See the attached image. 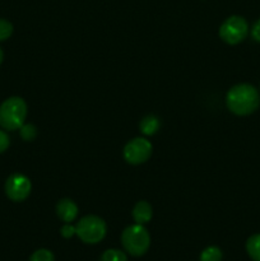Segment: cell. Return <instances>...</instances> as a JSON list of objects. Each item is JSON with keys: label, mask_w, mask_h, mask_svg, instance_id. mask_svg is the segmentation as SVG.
I'll return each instance as SVG.
<instances>
[{"label": "cell", "mask_w": 260, "mask_h": 261, "mask_svg": "<svg viewBox=\"0 0 260 261\" xmlns=\"http://www.w3.org/2000/svg\"><path fill=\"white\" fill-rule=\"evenodd\" d=\"M19 134L23 140L31 142V140H33L37 137V129H36L35 125L32 124H23L22 126L19 127Z\"/></svg>", "instance_id": "cell-14"}, {"label": "cell", "mask_w": 260, "mask_h": 261, "mask_svg": "<svg viewBox=\"0 0 260 261\" xmlns=\"http://www.w3.org/2000/svg\"><path fill=\"white\" fill-rule=\"evenodd\" d=\"M30 261H55V256L50 250L40 249L31 255Z\"/></svg>", "instance_id": "cell-15"}, {"label": "cell", "mask_w": 260, "mask_h": 261, "mask_svg": "<svg viewBox=\"0 0 260 261\" xmlns=\"http://www.w3.org/2000/svg\"><path fill=\"white\" fill-rule=\"evenodd\" d=\"M13 24L7 19L0 18V41H5L13 35Z\"/></svg>", "instance_id": "cell-16"}, {"label": "cell", "mask_w": 260, "mask_h": 261, "mask_svg": "<svg viewBox=\"0 0 260 261\" xmlns=\"http://www.w3.org/2000/svg\"><path fill=\"white\" fill-rule=\"evenodd\" d=\"M121 244L125 251L132 256H143L150 246V234L143 224L135 223L122 231Z\"/></svg>", "instance_id": "cell-3"}, {"label": "cell", "mask_w": 260, "mask_h": 261, "mask_svg": "<svg viewBox=\"0 0 260 261\" xmlns=\"http://www.w3.org/2000/svg\"><path fill=\"white\" fill-rule=\"evenodd\" d=\"M3 59H4V53H3V50L0 48V65H2L3 63Z\"/></svg>", "instance_id": "cell-20"}, {"label": "cell", "mask_w": 260, "mask_h": 261, "mask_svg": "<svg viewBox=\"0 0 260 261\" xmlns=\"http://www.w3.org/2000/svg\"><path fill=\"white\" fill-rule=\"evenodd\" d=\"M161 126V121L157 116L154 115H148V116L143 117V120L139 124L140 132L144 135H154L158 132Z\"/></svg>", "instance_id": "cell-10"}, {"label": "cell", "mask_w": 260, "mask_h": 261, "mask_svg": "<svg viewBox=\"0 0 260 261\" xmlns=\"http://www.w3.org/2000/svg\"><path fill=\"white\" fill-rule=\"evenodd\" d=\"M251 37L254 38L256 42H260V19H257L256 22L254 23V25H252Z\"/></svg>", "instance_id": "cell-19"}, {"label": "cell", "mask_w": 260, "mask_h": 261, "mask_svg": "<svg viewBox=\"0 0 260 261\" xmlns=\"http://www.w3.org/2000/svg\"><path fill=\"white\" fill-rule=\"evenodd\" d=\"M107 232L106 222L97 216H86L76 223L75 234L84 244L94 245L105 239Z\"/></svg>", "instance_id": "cell-4"}, {"label": "cell", "mask_w": 260, "mask_h": 261, "mask_svg": "<svg viewBox=\"0 0 260 261\" xmlns=\"http://www.w3.org/2000/svg\"><path fill=\"white\" fill-rule=\"evenodd\" d=\"M10 139L4 130H0V153H4L9 148Z\"/></svg>", "instance_id": "cell-18"}, {"label": "cell", "mask_w": 260, "mask_h": 261, "mask_svg": "<svg viewBox=\"0 0 260 261\" xmlns=\"http://www.w3.org/2000/svg\"><path fill=\"white\" fill-rule=\"evenodd\" d=\"M32 184L23 173H13L5 181V194L12 201L19 203L30 196Z\"/></svg>", "instance_id": "cell-7"}, {"label": "cell", "mask_w": 260, "mask_h": 261, "mask_svg": "<svg viewBox=\"0 0 260 261\" xmlns=\"http://www.w3.org/2000/svg\"><path fill=\"white\" fill-rule=\"evenodd\" d=\"M152 150L153 147L149 140L145 138H134L126 143L122 150V155L127 163L137 166L147 162L152 155Z\"/></svg>", "instance_id": "cell-6"}, {"label": "cell", "mask_w": 260, "mask_h": 261, "mask_svg": "<svg viewBox=\"0 0 260 261\" xmlns=\"http://www.w3.org/2000/svg\"><path fill=\"white\" fill-rule=\"evenodd\" d=\"M226 105L232 114L237 116H247L259 107L260 94L251 84H237L227 92Z\"/></svg>", "instance_id": "cell-1"}, {"label": "cell", "mask_w": 260, "mask_h": 261, "mask_svg": "<svg viewBox=\"0 0 260 261\" xmlns=\"http://www.w3.org/2000/svg\"><path fill=\"white\" fill-rule=\"evenodd\" d=\"M56 214L65 223H70L78 216V205L70 199H63L56 205Z\"/></svg>", "instance_id": "cell-8"}, {"label": "cell", "mask_w": 260, "mask_h": 261, "mask_svg": "<svg viewBox=\"0 0 260 261\" xmlns=\"http://www.w3.org/2000/svg\"><path fill=\"white\" fill-rule=\"evenodd\" d=\"M60 233L64 239H71L75 234V227L71 226L70 223H65L60 229Z\"/></svg>", "instance_id": "cell-17"}, {"label": "cell", "mask_w": 260, "mask_h": 261, "mask_svg": "<svg viewBox=\"0 0 260 261\" xmlns=\"http://www.w3.org/2000/svg\"><path fill=\"white\" fill-rule=\"evenodd\" d=\"M27 117V103L20 97H9L0 105V126L8 132L19 130Z\"/></svg>", "instance_id": "cell-2"}, {"label": "cell", "mask_w": 260, "mask_h": 261, "mask_svg": "<svg viewBox=\"0 0 260 261\" xmlns=\"http://www.w3.org/2000/svg\"><path fill=\"white\" fill-rule=\"evenodd\" d=\"M249 24L240 15H231L219 27V37L228 45H237L246 38Z\"/></svg>", "instance_id": "cell-5"}, {"label": "cell", "mask_w": 260, "mask_h": 261, "mask_svg": "<svg viewBox=\"0 0 260 261\" xmlns=\"http://www.w3.org/2000/svg\"><path fill=\"white\" fill-rule=\"evenodd\" d=\"M246 251L254 261H260V233L252 234L246 241Z\"/></svg>", "instance_id": "cell-11"}, {"label": "cell", "mask_w": 260, "mask_h": 261, "mask_svg": "<svg viewBox=\"0 0 260 261\" xmlns=\"http://www.w3.org/2000/svg\"><path fill=\"white\" fill-rule=\"evenodd\" d=\"M222 250L217 246H208L200 254V261H222Z\"/></svg>", "instance_id": "cell-12"}, {"label": "cell", "mask_w": 260, "mask_h": 261, "mask_svg": "<svg viewBox=\"0 0 260 261\" xmlns=\"http://www.w3.org/2000/svg\"><path fill=\"white\" fill-rule=\"evenodd\" d=\"M101 261H127V256L121 250L110 249L102 254Z\"/></svg>", "instance_id": "cell-13"}, {"label": "cell", "mask_w": 260, "mask_h": 261, "mask_svg": "<svg viewBox=\"0 0 260 261\" xmlns=\"http://www.w3.org/2000/svg\"><path fill=\"white\" fill-rule=\"evenodd\" d=\"M132 214L135 223L143 224V226H144L145 223H148V222L152 219V216H153L152 205L145 200L138 201V203L135 204L134 208H133Z\"/></svg>", "instance_id": "cell-9"}]
</instances>
